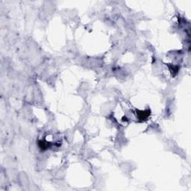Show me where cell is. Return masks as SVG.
<instances>
[{
	"label": "cell",
	"mask_w": 191,
	"mask_h": 191,
	"mask_svg": "<svg viewBox=\"0 0 191 191\" xmlns=\"http://www.w3.org/2000/svg\"><path fill=\"white\" fill-rule=\"evenodd\" d=\"M151 111L150 110H145V111H137V116L140 121L143 120H146L149 116H150Z\"/></svg>",
	"instance_id": "cell-1"
},
{
	"label": "cell",
	"mask_w": 191,
	"mask_h": 191,
	"mask_svg": "<svg viewBox=\"0 0 191 191\" xmlns=\"http://www.w3.org/2000/svg\"><path fill=\"white\" fill-rule=\"evenodd\" d=\"M38 145L40 149L46 150L51 146L52 143H50V142L45 141V140H40V141L38 142Z\"/></svg>",
	"instance_id": "cell-2"
}]
</instances>
